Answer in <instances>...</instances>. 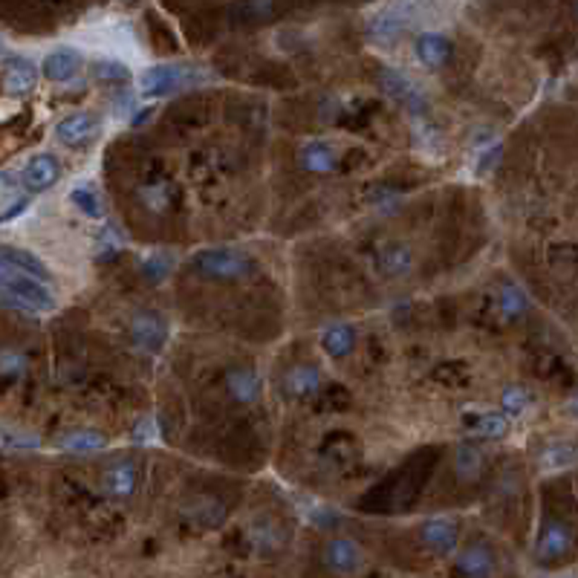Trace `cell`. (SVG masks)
<instances>
[{
    "label": "cell",
    "mask_w": 578,
    "mask_h": 578,
    "mask_svg": "<svg viewBox=\"0 0 578 578\" xmlns=\"http://www.w3.org/2000/svg\"><path fill=\"white\" fill-rule=\"evenodd\" d=\"M501 154H503V148H501V142H492V145H486L483 148V154H480V162H477V168L480 171H492L494 165L501 162Z\"/></svg>",
    "instance_id": "obj_36"
},
{
    "label": "cell",
    "mask_w": 578,
    "mask_h": 578,
    "mask_svg": "<svg viewBox=\"0 0 578 578\" xmlns=\"http://www.w3.org/2000/svg\"><path fill=\"white\" fill-rule=\"evenodd\" d=\"M469 429H472L477 437L498 439V437H503V434L509 431V420H506V414H477Z\"/></svg>",
    "instance_id": "obj_29"
},
{
    "label": "cell",
    "mask_w": 578,
    "mask_h": 578,
    "mask_svg": "<svg viewBox=\"0 0 578 578\" xmlns=\"http://www.w3.org/2000/svg\"><path fill=\"white\" fill-rule=\"evenodd\" d=\"M4 446L6 451H15V448H35L38 446V439L32 434H15L12 429L4 431Z\"/></svg>",
    "instance_id": "obj_34"
},
{
    "label": "cell",
    "mask_w": 578,
    "mask_h": 578,
    "mask_svg": "<svg viewBox=\"0 0 578 578\" xmlns=\"http://www.w3.org/2000/svg\"><path fill=\"white\" fill-rule=\"evenodd\" d=\"M0 298H4L6 307L26 312H50L55 307V298L44 286V281L6 264H0Z\"/></svg>",
    "instance_id": "obj_1"
},
{
    "label": "cell",
    "mask_w": 578,
    "mask_h": 578,
    "mask_svg": "<svg viewBox=\"0 0 578 578\" xmlns=\"http://www.w3.org/2000/svg\"><path fill=\"white\" fill-rule=\"evenodd\" d=\"M0 264L6 266H15L18 272L23 275H32L38 281H50V269L41 264V260L32 255V252H23V249H12V246H4V252H0Z\"/></svg>",
    "instance_id": "obj_23"
},
{
    "label": "cell",
    "mask_w": 578,
    "mask_h": 578,
    "mask_svg": "<svg viewBox=\"0 0 578 578\" xmlns=\"http://www.w3.org/2000/svg\"><path fill=\"white\" fill-rule=\"evenodd\" d=\"M171 200H174V191L168 183H148L140 188V203L154 214H162L171 205Z\"/></svg>",
    "instance_id": "obj_27"
},
{
    "label": "cell",
    "mask_w": 578,
    "mask_h": 578,
    "mask_svg": "<svg viewBox=\"0 0 578 578\" xmlns=\"http://www.w3.org/2000/svg\"><path fill=\"white\" fill-rule=\"evenodd\" d=\"M457 538H460L457 524L448 518H434L422 527V541L429 549H434L437 555H448L451 549L457 546Z\"/></svg>",
    "instance_id": "obj_15"
},
{
    "label": "cell",
    "mask_w": 578,
    "mask_h": 578,
    "mask_svg": "<svg viewBox=\"0 0 578 578\" xmlns=\"http://www.w3.org/2000/svg\"><path fill=\"white\" fill-rule=\"evenodd\" d=\"M0 370H4V376L15 379V376H21L23 370H26V359H23L21 353H15V350H6L4 359H0Z\"/></svg>",
    "instance_id": "obj_33"
},
{
    "label": "cell",
    "mask_w": 578,
    "mask_h": 578,
    "mask_svg": "<svg viewBox=\"0 0 578 578\" xmlns=\"http://www.w3.org/2000/svg\"><path fill=\"white\" fill-rule=\"evenodd\" d=\"M136 480H140V472L131 460H122L107 465L104 474H102V489L110 498H131L133 489H136Z\"/></svg>",
    "instance_id": "obj_13"
},
{
    "label": "cell",
    "mask_w": 578,
    "mask_h": 578,
    "mask_svg": "<svg viewBox=\"0 0 578 578\" xmlns=\"http://www.w3.org/2000/svg\"><path fill=\"white\" fill-rule=\"evenodd\" d=\"M454 472H457L463 483H474L483 474V451L472 443L457 446V451H454Z\"/></svg>",
    "instance_id": "obj_21"
},
{
    "label": "cell",
    "mask_w": 578,
    "mask_h": 578,
    "mask_svg": "<svg viewBox=\"0 0 578 578\" xmlns=\"http://www.w3.org/2000/svg\"><path fill=\"white\" fill-rule=\"evenodd\" d=\"M284 388H286L289 396L307 399V396H312L315 391L321 388V374H319V370H315L312 365H298V367H293V370L286 374Z\"/></svg>",
    "instance_id": "obj_18"
},
{
    "label": "cell",
    "mask_w": 578,
    "mask_h": 578,
    "mask_svg": "<svg viewBox=\"0 0 578 578\" xmlns=\"http://www.w3.org/2000/svg\"><path fill=\"white\" fill-rule=\"evenodd\" d=\"M191 73L188 67L180 64H157L148 67L140 76V95L142 99H162V95H174L176 90H183L191 85Z\"/></svg>",
    "instance_id": "obj_3"
},
{
    "label": "cell",
    "mask_w": 578,
    "mask_h": 578,
    "mask_svg": "<svg viewBox=\"0 0 578 578\" xmlns=\"http://www.w3.org/2000/svg\"><path fill=\"white\" fill-rule=\"evenodd\" d=\"M541 463L546 465V469H564V465H573V463H578V451L573 448V446H549L546 451H544V457H541Z\"/></svg>",
    "instance_id": "obj_32"
},
{
    "label": "cell",
    "mask_w": 578,
    "mask_h": 578,
    "mask_svg": "<svg viewBox=\"0 0 578 578\" xmlns=\"http://www.w3.org/2000/svg\"><path fill=\"white\" fill-rule=\"evenodd\" d=\"M59 446L64 451H76V454H90V451H102L107 446V437L102 431H70L59 439Z\"/></svg>",
    "instance_id": "obj_24"
},
{
    "label": "cell",
    "mask_w": 578,
    "mask_h": 578,
    "mask_svg": "<svg viewBox=\"0 0 578 578\" xmlns=\"http://www.w3.org/2000/svg\"><path fill=\"white\" fill-rule=\"evenodd\" d=\"M4 85L9 95H30L38 85V67L26 55H4Z\"/></svg>",
    "instance_id": "obj_7"
},
{
    "label": "cell",
    "mask_w": 578,
    "mask_h": 578,
    "mask_svg": "<svg viewBox=\"0 0 578 578\" xmlns=\"http://www.w3.org/2000/svg\"><path fill=\"white\" fill-rule=\"evenodd\" d=\"M128 336H131V344L140 353H159L165 339H168V327H165L162 315L150 312V310H142V312H136L131 319Z\"/></svg>",
    "instance_id": "obj_4"
},
{
    "label": "cell",
    "mask_w": 578,
    "mask_h": 578,
    "mask_svg": "<svg viewBox=\"0 0 578 578\" xmlns=\"http://www.w3.org/2000/svg\"><path fill=\"white\" fill-rule=\"evenodd\" d=\"M194 269L212 281H240L246 275H252V260L238 249L214 246V249H203L194 255Z\"/></svg>",
    "instance_id": "obj_2"
},
{
    "label": "cell",
    "mask_w": 578,
    "mask_h": 578,
    "mask_svg": "<svg viewBox=\"0 0 578 578\" xmlns=\"http://www.w3.org/2000/svg\"><path fill=\"white\" fill-rule=\"evenodd\" d=\"M324 564L333 573L348 575V573L362 567V549L356 546L350 538H333L324 546Z\"/></svg>",
    "instance_id": "obj_11"
},
{
    "label": "cell",
    "mask_w": 578,
    "mask_h": 578,
    "mask_svg": "<svg viewBox=\"0 0 578 578\" xmlns=\"http://www.w3.org/2000/svg\"><path fill=\"white\" fill-rule=\"evenodd\" d=\"M575 18H578V0H575Z\"/></svg>",
    "instance_id": "obj_38"
},
{
    "label": "cell",
    "mask_w": 578,
    "mask_h": 578,
    "mask_svg": "<svg viewBox=\"0 0 578 578\" xmlns=\"http://www.w3.org/2000/svg\"><path fill=\"white\" fill-rule=\"evenodd\" d=\"M529 402H532V396H529L527 388H520V384H512V388H506L503 396H501V405H503V411H506L509 417H518L520 411L529 408Z\"/></svg>",
    "instance_id": "obj_31"
},
{
    "label": "cell",
    "mask_w": 578,
    "mask_h": 578,
    "mask_svg": "<svg viewBox=\"0 0 578 578\" xmlns=\"http://www.w3.org/2000/svg\"><path fill=\"white\" fill-rule=\"evenodd\" d=\"M95 116L93 113H85V110H78V113H70L64 116L59 125H55V140L61 145H70V148H78L85 145L90 136L95 133Z\"/></svg>",
    "instance_id": "obj_10"
},
{
    "label": "cell",
    "mask_w": 578,
    "mask_h": 578,
    "mask_svg": "<svg viewBox=\"0 0 578 578\" xmlns=\"http://www.w3.org/2000/svg\"><path fill=\"white\" fill-rule=\"evenodd\" d=\"M59 180H61V162L52 154H35L26 159L21 168V188L32 191V194L52 188Z\"/></svg>",
    "instance_id": "obj_6"
},
{
    "label": "cell",
    "mask_w": 578,
    "mask_h": 578,
    "mask_svg": "<svg viewBox=\"0 0 578 578\" xmlns=\"http://www.w3.org/2000/svg\"><path fill=\"white\" fill-rule=\"evenodd\" d=\"M457 570L465 578H492V573H494V555L489 553L483 544H472V546H465L463 553H460Z\"/></svg>",
    "instance_id": "obj_17"
},
{
    "label": "cell",
    "mask_w": 578,
    "mask_h": 578,
    "mask_svg": "<svg viewBox=\"0 0 578 578\" xmlns=\"http://www.w3.org/2000/svg\"><path fill=\"white\" fill-rule=\"evenodd\" d=\"M498 307L506 319H520V315H527L529 310V298L518 284H503L498 289Z\"/></svg>",
    "instance_id": "obj_25"
},
{
    "label": "cell",
    "mask_w": 578,
    "mask_h": 578,
    "mask_svg": "<svg viewBox=\"0 0 578 578\" xmlns=\"http://www.w3.org/2000/svg\"><path fill=\"white\" fill-rule=\"evenodd\" d=\"M70 203L90 220H102L104 217V203L99 197V191H95L93 185H87V183H81V185H76L70 191Z\"/></svg>",
    "instance_id": "obj_26"
},
{
    "label": "cell",
    "mask_w": 578,
    "mask_h": 578,
    "mask_svg": "<svg viewBox=\"0 0 578 578\" xmlns=\"http://www.w3.org/2000/svg\"><path fill=\"white\" fill-rule=\"evenodd\" d=\"M301 168L310 174H330L336 168V150L330 142H307L301 148Z\"/></svg>",
    "instance_id": "obj_20"
},
{
    "label": "cell",
    "mask_w": 578,
    "mask_h": 578,
    "mask_svg": "<svg viewBox=\"0 0 578 578\" xmlns=\"http://www.w3.org/2000/svg\"><path fill=\"white\" fill-rule=\"evenodd\" d=\"M379 85L382 90L391 95V99H396L399 104H402L408 113H414V116H422L425 113V95L422 90L411 81L402 70H393V67H388V70H382L379 76Z\"/></svg>",
    "instance_id": "obj_5"
},
{
    "label": "cell",
    "mask_w": 578,
    "mask_h": 578,
    "mask_svg": "<svg viewBox=\"0 0 578 578\" xmlns=\"http://www.w3.org/2000/svg\"><path fill=\"white\" fill-rule=\"evenodd\" d=\"M414 50H417V59L429 67V70H439V67H446L451 59V41L439 32H420Z\"/></svg>",
    "instance_id": "obj_14"
},
{
    "label": "cell",
    "mask_w": 578,
    "mask_h": 578,
    "mask_svg": "<svg viewBox=\"0 0 578 578\" xmlns=\"http://www.w3.org/2000/svg\"><path fill=\"white\" fill-rule=\"evenodd\" d=\"M81 64H85V59L76 47H55L44 59V76L50 81H70L73 76H78Z\"/></svg>",
    "instance_id": "obj_12"
},
{
    "label": "cell",
    "mask_w": 578,
    "mask_h": 578,
    "mask_svg": "<svg viewBox=\"0 0 578 578\" xmlns=\"http://www.w3.org/2000/svg\"><path fill=\"white\" fill-rule=\"evenodd\" d=\"M376 260H379V269L388 275V278H399V275L411 272V266H414V252H411L405 243H391L379 252Z\"/></svg>",
    "instance_id": "obj_22"
},
{
    "label": "cell",
    "mask_w": 578,
    "mask_h": 578,
    "mask_svg": "<svg viewBox=\"0 0 578 578\" xmlns=\"http://www.w3.org/2000/svg\"><path fill=\"white\" fill-rule=\"evenodd\" d=\"M26 205H30V200H26L23 194L4 200V217H0V220H4V223H12V220L26 212Z\"/></svg>",
    "instance_id": "obj_35"
},
{
    "label": "cell",
    "mask_w": 578,
    "mask_h": 578,
    "mask_svg": "<svg viewBox=\"0 0 578 578\" xmlns=\"http://www.w3.org/2000/svg\"><path fill=\"white\" fill-rule=\"evenodd\" d=\"M573 411H575V414H578V399H575V402H573Z\"/></svg>",
    "instance_id": "obj_37"
},
{
    "label": "cell",
    "mask_w": 578,
    "mask_h": 578,
    "mask_svg": "<svg viewBox=\"0 0 578 578\" xmlns=\"http://www.w3.org/2000/svg\"><path fill=\"white\" fill-rule=\"evenodd\" d=\"M226 388H229L231 399H238V402H243V405L257 402L260 399V376L252 367H235V370H229Z\"/></svg>",
    "instance_id": "obj_16"
},
{
    "label": "cell",
    "mask_w": 578,
    "mask_h": 578,
    "mask_svg": "<svg viewBox=\"0 0 578 578\" xmlns=\"http://www.w3.org/2000/svg\"><path fill=\"white\" fill-rule=\"evenodd\" d=\"M405 26H408V18H405V12L399 6L382 9L379 15L370 18L367 38L374 41V44H379V47H391V44H396L399 38H402Z\"/></svg>",
    "instance_id": "obj_9"
},
{
    "label": "cell",
    "mask_w": 578,
    "mask_h": 578,
    "mask_svg": "<svg viewBox=\"0 0 578 578\" xmlns=\"http://www.w3.org/2000/svg\"><path fill=\"white\" fill-rule=\"evenodd\" d=\"M321 348L324 353L333 356V359H344V356H350L356 348V330L350 324H330L321 333Z\"/></svg>",
    "instance_id": "obj_19"
},
{
    "label": "cell",
    "mask_w": 578,
    "mask_h": 578,
    "mask_svg": "<svg viewBox=\"0 0 578 578\" xmlns=\"http://www.w3.org/2000/svg\"><path fill=\"white\" fill-rule=\"evenodd\" d=\"M93 76L99 81H107V85H122V81L131 78V70L116 59H102L93 61Z\"/></svg>",
    "instance_id": "obj_30"
},
{
    "label": "cell",
    "mask_w": 578,
    "mask_h": 578,
    "mask_svg": "<svg viewBox=\"0 0 578 578\" xmlns=\"http://www.w3.org/2000/svg\"><path fill=\"white\" fill-rule=\"evenodd\" d=\"M275 15V0H243L235 18L240 23H264Z\"/></svg>",
    "instance_id": "obj_28"
},
{
    "label": "cell",
    "mask_w": 578,
    "mask_h": 578,
    "mask_svg": "<svg viewBox=\"0 0 578 578\" xmlns=\"http://www.w3.org/2000/svg\"><path fill=\"white\" fill-rule=\"evenodd\" d=\"M573 546H575V535L573 529L564 524V520H546L544 529H541V538H538V558L541 561H561V558H567L573 553Z\"/></svg>",
    "instance_id": "obj_8"
}]
</instances>
